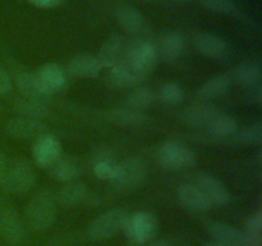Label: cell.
<instances>
[{
    "mask_svg": "<svg viewBox=\"0 0 262 246\" xmlns=\"http://www.w3.org/2000/svg\"><path fill=\"white\" fill-rule=\"evenodd\" d=\"M262 232V217L261 213L252 215L246 223L245 236L247 238L248 246H260Z\"/></svg>",
    "mask_w": 262,
    "mask_h": 246,
    "instance_id": "1f68e13d",
    "label": "cell"
},
{
    "mask_svg": "<svg viewBox=\"0 0 262 246\" xmlns=\"http://www.w3.org/2000/svg\"><path fill=\"white\" fill-rule=\"evenodd\" d=\"M0 113H2V105H0Z\"/></svg>",
    "mask_w": 262,
    "mask_h": 246,
    "instance_id": "ee69618b",
    "label": "cell"
},
{
    "mask_svg": "<svg viewBox=\"0 0 262 246\" xmlns=\"http://www.w3.org/2000/svg\"><path fill=\"white\" fill-rule=\"evenodd\" d=\"M147 246H171V243L169 242L168 240H164V238H160V240L151 241Z\"/></svg>",
    "mask_w": 262,
    "mask_h": 246,
    "instance_id": "ab89813d",
    "label": "cell"
},
{
    "mask_svg": "<svg viewBox=\"0 0 262 246\" xmlns=\"http://www.w3.org/2000/svg\"><path fill=\"white\" fill-rule=\"evenodd\" d=\"M35 171L27 161H15L12 167H8L3 186L7 191L13 194L27 192L35 183Z\"/></svg>",
    "mask_w": 262,
    "mask_h": 246,
    "instance_id": "52a82bcc",
    "label": "cell"
},
{
    "mask_svg": "<svg viewBox=\"0 0 262 246\" xmlns=\"http://www.w3.org/2000/svg\"><path fill=\"white\" fill-rule=\"evenodd\" d=\"M177 197L182 207L191 212H206L211 208L205 195L194 183H183L177 189Z\"/></svg>",
    "mask_w": 262,
    "mask_h": 246,
    "instance_id": "ac0fdd59",
    "label": "cell"
},
{
    "mask_svg": "<svg viewBox=\"0 0 262 246\" xmlns=\"http://www.w3.org/2000/svg\"><path fill=\"white\" fill-rule=\"evenodd\" d=\"M234 79L246 90L261 86L262 69L260 63H245L234 69Z\"/></svg>",
    "mask_w": 262,
    "mask_h": 246,
    "instance_id": "d4e9b609",
    "label": "cell"
},
{
    "mask_svg": "<svg viewBox=\"0 0 262 246\" xmlns=\"http://www.w3.org/2000/svg\"><path fill=\"white\" fill-rule=\"evenodd\" d=\"M8 171V166H7V160H5L4 154L0 151V186H3V182H4L5 174H7Z\"/></svg>",
    "mask_w": 262,
    "mask_h": 246,
    "instance_id": "f35d334b",
    "label": "cell"
},
{
    "mask_svg": "<svg viewBox=\"0 0 262 246\" xmlns=\"http://www.w3.org/2000/svg\"><path fill=\"white\" fill-rule=\"evenodd\" d=\"M159 163L168 169H182L196 161V154L178 142L168 141L161 145L158 153Z\"/></svg>",
    "mask_w": 262,
    "mask_h": 246,
    "instance_id": "8992f818",
    "label": "cell"
},
{
    "mask_svg": "<svg viewBox=\"0 0 262 246\" xmlns=\"http://www.w3.org/2000/svg\"><path fill=\"white\" fill-rule=\"evenodd\" d=\"M14 109L19 113L20 117L36 120L43 119V118L49 117V114H50V109H49L45 102L28 99V97L15 100Z\"/></svg>",
    "mask_w": 262,
    "mask_h": 246,
    "instance_id": "484cf974",
    "label": "cell"
},
{
    "mask_svg": "<svg viewBox=\"0 0 262 246\" xmlns=\"http://www.w3.org/2000/svg\"><path fill=\"white\" fill-rule=\"evenodd\" d=\"M141 2H145V3H150V2H154V0H141Z\"/></svg>",
    "mask_w": 262,
    "mask_h": 246,
    "instance_id": "7bdbcfd3",
    "label": "cell"
},
{
    "mask_svg": "<svg viewBox=\"0 0 262 246\" xmlns=\"http://www.w3.org/2000/svg\"><path fill=\"white\" fill-rule=\"evenodd\" d=\"M12 91V79L8 72L0 66V96L8 95Z\"/></svg>",
    "mask_w": 262,
    "mask_h": 246,
    "instance_id": "d590c367",
    "label": "cell"
},
{
    "mask_svg": "<svg viewBox=\"0 0 262 246\" xmlns=\"http://www.w3.org/2000/svg\"><path fill=\"white\" fill-rule=\"evenodd\" d=\"M0 233L10 245L18 246L26 240V228L14 209H3L0 214Z\"/></svg>",
    "mask_w": 262,
    "mask_h": 246,
    "instance_id": "4fadbf2b",
    "label": "cell"
},
{
    "mask_svg": "<svg viewBox=\"0 0 262 246\" xmlns=\"http://www.w3.org/2000/svg\"><path fill=\"white\" fill-rule=\"evenodd\" d=\"M5 133L13 138L28 140V138H38L45 135V126L36 119H30L26 117H18L9 119L4 127Z\"/></svg>",
    "mask_w": 262,
    "mask_h": 246,
    "instance_id": "5bb4252c",
    "label": "cell"
},
{
    "mask_svg": "<svg viewBox=\"0 0 262 246\" xmlns=\"http://www.w3.org/2000/svg\"><path fill=\"white\" fill-rule=\"evenodd\" d=\"M64 0H27L31 5L41 9H49V8H55L60 5Z\"/></svg>",
    "mask_w": 262,
    "mask_h": 246,
    "instance_id": "8d00e7d4",
    "label": "cell"
},
{
    "mask_svg": "<svg viewBox=\"0 0 262 246\" xmlns=\"http://www.w3.org/2000/svg\"><path fill=\"white\" fill-rule=\"evenodd\" d=\"M182 2H186V0H182Z\"/></svg>",
    "mask_w": 262,
    "mask_h": 246,
    "instance_id": "bcb514c9",
    "label": "cell"
},
{
    "mask_svg": "<svg viewBox=\"0 0 262 246\" xmlns=\"http://www.w3.org/2000/svg\"><path fill=\"white\" fill-rule=\"evenodd\" d=\"M60 142L54 136L45 133L36 138L32 146V158L36 166L40 168H48L60 159Z\"/></svg>",
    "mask_w": 262,
    "mask_h": 246,
    "instance_id": "ba28073f",
    "label": "cell"
},
{
    "mask_svg": "<svg viewBox=\"0 0 262 246\" xmlns=\"http://www.w3.org/2000/svg\"><path fill=\"white\" fill-rule=\"evenodd\" d=\"M87 196V187L83 182L81 181H71L67 182L60 191L58 192L56 201L64 208H72L78 205L79 202L83 201L84 197Z\"/></svg>",
    "mask_w": 262,
    "mask_h": 246,
    "instance_id": "cb8c5ba5",
    "label": "cell"
},
{
    "mask_svg": "<svg viewBox=\"0 0 262 246\" xmlns=\"http://www.w3.org/2000/svg\"><path fill=\"white\" fill-rule=\"evenodd\" d=\"M117 19L120 27L132 35L143 33L147 28V22L142 13L137 8L129 7V5H124L118 9Z\"/></svg>",
    "mask_w": 262,
    "mask_h": 246,
    "instance_id": "d6986e66",
    "label": "cell"
},
{
    "mask_svg": "<svg viewBox=\"0 0 262 246\" xmlns=\"http://www.w3.org/2000/svg\"><path fill=\"white\" fill-rule=\"evenodd\" d=\"M230 84H232V81L227 76L212 77L201 85V87L199 89V96H201L205 100L224 96L229 91Z\"/></svg>",
    "mask_w": 262,
    "mask_h": 246,
    "instance_id": "4316f807",
    "label": "cell"
},
{
    "mask_svg": "<svg viewBox=\"0 0 262 246\" xmlns=\"http://www.w3.org/2000/svg\"><path fill=\"white\" fill-rule=\"evenodd\" d=\"M207 246H222V245H219V243L215 242V243H210V245H207Z\"/></svg>",
    "mask_w": 262,
    "mask_h": 246,
    "instance_id": "60d3db41",
    "label": "cell"
},
{
    "mask_svg": "<svg viewBox=\"0 0 262 246\" xmlns=\"http://www.w3.org/2000/svg\"><path fill=\"white\" fill-rule=\"evenodd\" d=\"M219 113L216 107L211 104H193L184 108L181 114V119L184 125L193 128H206L212 118Z\"/></svg>",
    "mask_w": 262,
    "mask_h": 246,
    "instance_id": "2e32d148",
    "label": "cell"
},
{
    "mask_svg": "<svg viewBox=\"0 0 262 246\" xmlns=\"http://www.w3.org/2000/svg\"><path fill=\"white\" fill-rule=\"evenodd\" d=\"M109 81L113 86L118 87V89H127V87H130L137 84L132 72L129 71V68L123 61H120L115 67L110 68Z\"/></svg>",
    "mask_w": 262,
    "mask_h": 246,
    "instance_id": "f546056e",
    "label": "cell"
},
{
    "mask_svg": "<svg viewBox=\"0 0 262 246\" xmlns=\"http://www.w3.org/2000/svg\"><path fill=\"white\" fill-rule=\"evenodd\" d=\"M193 44L196 50L201 55L212 59V60H225L229 55L228 44L220 37H217L216 35H212V33L197 32L193 36Z\"/></svg>",
    "mask_w": 262,
    "mask_h": 246,
    "instance_id": "9c48e42d",
    "label": "cell"
},
{
    "mask_svg": "<svg viewBox=\"0 0 262 246\" xmlns=\"http://www.w3.org/2000/svg\"><path fill=\"white\" fill-rule=\"evenodd\" d=\"M201 4L210 12L223 15H235L238 13V5L234 0H200Z\"/></svg>",
    "mask_w": 262,
    "mask_h": 246,
    "instance_id": "d6a6232c",
    "label": "cell"
},
{
    "mask_svg": "<svg viewBox=\"0 0 262 246\" xmlns=\"http://www.w3.org/2000/svg\"><path fill=\"white\" fill-rule=\"evenodd\" d=\"M154 101H155V94L152 90L147 89V87H138L129 94L127 99V105L130 109L143 112V110L148 109L154 104Z\"/></svg>",
    "mask_w": 262,
    "mask_h": 246,
    "instance_id": "f1b7e54d",
    "label": "cell"
},
{
    "mask_svg": "<svg viewBox=\"0 0 262 246\" xmlns=\"http://www.w3.org/2000/svg\"><path fill=\"white\" fill-rule=\"evenodd\" d=\"M159 96L166 104H179L184 97V92L179 85L174 82H165L159 90Z\"/></svg>",
    "mask_w": 262,
    "mask_h": 246,
    "instance_id": "836d02e7",
    "label": "cell"
},
{
    "mask_svg": "<svg viewBox=\"0 0 262 246\" xmlns=\"http://www.w3.org/2000/svg\"><path fill=\"white\" fill-rule=\"evenodd\" d=\"M229 144H239V145L251 146L261 145L262 142V126L260 122L251 123L250 126L245 127L243 130L237 131L234 136L227 141Z\"/></svg>",
    "mask_w": 262,
    "mask_h": 246,
    "instance_id": "83f0119b",
    "label": "cell"
},
{
    "mask_svg": "<svg viewBox=\"0 0 262 246\" xmlns=\"http://www.w3.org/2000/svg\"><path fill=\"white\" fill-rule=\"evenodd\" d=\"M206 128L210 135L214 136L216 140L227 142L238 131V123L232 115L219 112L212 118V120Z\"/></svg>",
    "mask_w": 262,
    "mask_h": 246,
    "instance_id": "44dd1931",
    "label": "cell"
},
{
    "mask_svg": "<svg viewBox=\"0 0 262 246\" xmlns=\"http://www.w3.org/2000/svg\"><path fill=\"white\" fill-rule=\"evenodd\" d=\"M26 218L35 231H46L56 219V197L51 191L37 192L26 208Z\"/></svg>",
    "mask_w": 262,
    "mask_h": 246,
    "instance_id": "7a4b0ae2",
    "label": "cell"
},
{
    "mask_svg": "<svg viewBox=\"0 0 262 246\" xmlns=\"http://www.w3.org/2000/svg\"><path fill=\"white\" fill-rule=\"evenodd\" d=\"M133 246H141V245H133Z\"/></svg>",
    "mask_w": 262,
    "mask_h": 246,
    "instance_id": "f6af8a7d",
    "label": "cell"
},
{
    "mask_svg": "<svg viewBox=\"0 0 262 246\" xmlns=\"http://www.w3.org/2000/svg\"><path fill=\"white\" fill-rule=\"evenodd\" d=\"M123 231L133 245H143L155 237L158 220L155 215L148 212H135L128 214Z\"/></svg>",
    "mask_w": 262,
    "mask_h": 246,
    "instance_id": "3957f363",
    "label": "cell"
},
{
    "mask_svg": "<svg viewBox=\"0 0 262 246\" xmlns=\"http://www.w3.org/2000/svg\"><path fill=\"white\" fill-rule=\"evenodd\" d=\"M118 163L109 158L101 159L97 161L94 167V173L97 178L106 179V181H113L117 176Z\"/></svg>",
    "mask_w": 262,
    "mask_h": 246,
    "instance_id": "e575fe53",
    "label": "cell"
},
{
    "mask_svg": "<svg viewBox=\"0 0 262 246\" xmlns=\"http://www.w3.org/2000/svg\"><path fill=\"white\" fill-rule=\"evenodd\" d=\"M105 119L110 125L119 127H140L146 122V115L142 112H137L130 108H114L105 112Z\"/></svg>",
    "mask_w": 262,
    "mask_h": 246,
    "instance_id": "ffe728a7",
    "label": "cell"
},
{
    "mask_svg": "<svg viewBox=\"0 0 262 246\" xmlns=\"http://www.w3.org/2000/svg\"><path fill=\"white\" fill-rule=\"evenodd\" d=\"M158 60V54L152 43L148 40H136L127 43V49L122 61L129 68L138 84L152 73Z\"/></svg>",
    "mask_w": 262,
    "mask_h": 246,
    "instance_id": "6da1fadb",
    "label": "cell"
},
{
    "mask_svg": "<svg viewBox=\"0 0 262 246\" xmlns=\"http://www.w3.org/2000/svg\"><path fill=\"white\" fill-rule=\"evenodd\" d=\"M3 212V207H2V200H0V214H2Z\"/></svg>",
    "mask_w": 262,
    "mask_h": 246,
    "instance_id": "b9f144b4",
    "label": "cell"
},
{
    "mask_svg": "<svg viewBox=\"0 0 262 246\" xmlns=\"http://www.w3.org/2000/svg\"><path fill=\"white\" fill-rule=\"evenodd\" d=\"M129 213L122 208H113L95 218L89 228V236L94 241H102L113 237L115 233L123 230L125 219Z\"/></svg>",
    "mask_w": 262,
    "mask_h": 246,
    "instance_id": "277c9868",
    "label": "cell"
},
{
    "mask_svg": "<svg viewBox=\"0 0 262 246\" xmlns=\"http://www.w3.org/2000/svg\"><path fill=\"white\" fill-rule=\"evenodd\" d=\"M51 167H53L54 178L64 182V183L74 181L78 176V166L76 164V161L71 160V159H61V160L59 159Z\"/></svg>",
    "mask_w": 262,
    "mask_h": 246,
    "instance_id": "4dcf8cb0",
    "label": "cell"
},
{
    "mask_svg": "<svg viewBox=\"0 0 262 246\" xmlns=\"http://www.w3.org/2000/svg\"><path fill=\"white\" fill-rule=\"evenodd\" d=\"M247 100L253 105H260L262 101V87L257 86L247 90Z\"/></svg>",
    "mask_w": 262,
    "mask_h": 246,
    "instance_id": "74e56055",
    "label": "cell"
},
{
    "mask_svg": "<svg viewBox=\"0 0 262 246\" xmlns=\"http://www.w3.org/2000/svg\"><path fill=\"white\" fill-rule=\"evenodd\" d=\"M127 49V41L119 33L110 35L97 51L96 59L102 68H113L123 60Z\"/></svg>",
    "mask_w": 262,
    "mask_h": 246,
    "instance_id": "30bf717a",
    "label": "cell"
},
{
    "mask_svg": "<svg viewBox=\"0 0 262 246\" xmlns=\"http://www.w3.org/2000/svg\"><path fill=\"white\" fill-rule=\"evenodd\" d=\"M147 167L141 158L133 156L118 164V172L113 183L120 191H132L145 182Z\"/></svg>",
    "mask_w": 262,
    "mask_h": 246,
    "instance_id": "5b68a950",
    "label": "cell"
},
{
    "mask_svg": "<svg viewBox=\"0 0 262 246\" xmlns=\"http://www.w3.org/2000/svg\"><path fill=\"white\" fill-rule=\"evenodd\" d=\"M200 191L205 195L207 201L212 205H225L229 201V192L224 184L215 177L209 174H201L194 182Z\"/></svg>",
    "mask_w": 262,
    "mask_h": 246,
    "instance_id": "e0dca14e",
    "label": "cell"
},
{
    "mask_svg": "<svg viewBox=\"0 0 262 246\" xmlns=\"http://www.w3.org/2000/svg\"><path fill=\"white\" fill-rule=\"evenodd\" d=\"M15 84L23 95L28 99L37 100V101H48L53 97V92L49 91L41 79L38 78L36 72L23 71L15 74Z\"/></svg>",
    "mask_w": 262,
    "mask_h": 246,
    "instance_id": "8fae6325",
    "label": "cell"
},
{
    "mask_svg": "<svg viewBox=\"0 0 262 246\" xmlns=\"http://www.w3.org/2000/svg\"><path fill=\"white\" fill-rule=\"evenodd\" d=\"M152 44L158 58L165 61L177 60L184 50V38L178 31H165Z\"/></svg>",
    "mask_w": 262,
    "mask_h": 246,
    "instance_id": "7c38bea8",
    "label": "cell"
},
{
    "mask_svg": "<svg viewBox=\"0 0 262 246\" xmlns=\"http://www.w3.org/2000/svg\"><path fill=\"white\" fill-rule=\"evenodd\" d=\"M209 233L222 246H248L245 233L224 222H210Z\"/></svg>",
    "mask_w": 262,
    "mask_h": 246,
    "instance_id": "9a60e30c",
    "label": "cell"
},
{
    "mask_svg": "<svg viewBox=\"0 0 262 246\" xmlns=\"http://www.w3.org/2000/svg\"><path fill=\"white\" fill-rule=\"evenodd\" d=\"M68 69L73 76L83 77V78H94V77L99 76L102 67L100 66L96 56L81 54V55L74 56L69 61Z\"/></svg>",
    "mask_w": 262,
    "mask_h": 246,
    "instance_id": "7402d4cb",
    "label": "cell"
},
{
    "mask_svg": "<svg viewBox=\"0 0 262 246\" xmlns=\"http://www.w3.org/2000/svg\"><path fill=\"white\" fill-rule=\"evenodd\" d=\"M38 78L43 84V86L54 94L58 90L63 89L67 84L66 72L56 63H46L41 66L36 71Z\"/></svg>",
    "mask_w": 262,
    "mask_h": 246,
    "instance_id": "603a6c76",
    "label": "cell"
}]
</instances>
